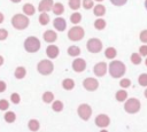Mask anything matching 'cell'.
<instances>
[{
	"label": "cell",
	"instance_id": "cell-1",
	"mask_svg": "<svg viewBox=\"0 0 147 132\" xmlns=\"http://www.w3.org/2000/svg\"><path fill=\"white\" fill-rule=\"evenodd\" d=\"M109 72L114 78H119L125 73V65L121 61H113L109 65Z\"/></svg>",
	"mask_w": 147,
	"mask_h": 132
},
{
	"label": "cell",
	"instance_id": "cell-2",
	"mask_svg": "<svg viewBox=\"0 0 147 132\" xmlns=\"http://www.w3.org/2000/svg\"><path fill=\"white\" fill-rule=\"evenodd\" d=\"M124 109L129 114H136L140 109V101L138 99H133V98L129 99L124 104Z\"/></svg>",
	"mask_w": 147,
	"mask_h": 132
},
{
	"label": "cell",
	"instance_id": "cell-3",
	"mask_svg": "<svg viewBox=\"0 0 147 132\" xmlns=\"http://www.w3.org/2000/svg\"><path fill=\"white\" fill-rule=\"evenodd\" d=\"M24 47H25V49H26L28 52L33 53V52H37V51L40 48V42H39V40H38L37 38L30 37V38H28V39L25 40Z\"/></svg>",
	"mask_w": 147,
	"mask_h": 132
},
{
	"label": "cell",
	"instance_id": "cell-4",
	"mask_svg": "<svg viewBox=\"0 0 147 132\" xmlns=\"http://www.w3.org/2000/svg\"><path fill=\"white\" fill-rule=\"evenodd\" d=\"M102 48V44L99 39L96 38H92L87 41V49L91 52V53H99Z\"/></svg>",
	"mask_w": 147,
	"mask_h": 132
},
{
	"label": "cell",
	"instance_id": "cell-5",
	"mask_svg": "<svg viewBox=\"0 0 147 132\" xmlns=\"http://www.w3.org/2000/svg\"><path fill=\"white\" fill-rule=\"evenodd\" d=\"M28 24H29V21L22 15H16L13 18V25L16 29H24Z\"/></svg>",
	"mask_w": 147,
	"mask_h": 132
},
{
	"label": "cell",
	"instance_id": "cell-6",
	"mask_svg": "<svg viewBox=\"0 0 147 132\" xmlns=\"http://www.w3.org/2000/svg\"><path fill=\"white\" fill-rule=\"evenodd\" d=\"M69 38L71 40H79L84 37V30L79 26H76V28H72L70 31H69Z\"/></svg>",
	"mask_w": 147,
	"mask_h": 132
},
{
	"label": "cell",
	"instance_id": "cell-7",
	"mask_svg": "<svg viewBox=\"0 0 147 132\" xmlns=\"http://www.w3.org/2000/svg\"><path fill=\"white\" fill-rule=\"evenodd\" d=\"M38 70H39V72L42 73V75H48V73H51L52 70H53V64H52L49 61H42V62L39 63Z\"/></svg>",
	"mask_w": 147,
	"mask_h": 132
},
{
	"label": "cell",
	"instance_id": "cell-8",
	"mask_svg": "<svg viewBox=\"0 0 147 132\" xmlns=\"http://www.w3.org/2000/svg\"><path fill=\"white\" fill-rule=\"evenodd\" d=\"M78 114H79V116H80L83 119L87 121V119L90 118V116H91V108H90V106H87V104H82V106L78 108Z\"/></svg>",
	"mask_w": 147,
	"mask_h": 132
},
{
	"label": "cell",
	"instance_id": "cell-9",
	"mask_svg": "<svg viewBox=\"0 0 147 132\" xmlns=\"http://www.w3.org/2000/svg\"><path fill=\"white\" fill-rule=\"evenodd\" d=\"M106 71H107V64L105 62H100L94 67V73L99 77L103 76L106 73Z\"/></svg>",
	"mask_w": 147,
	"mask_h": 132
},
{
	"label": "cell",
	"instance_id": "cell-10",
	"mask_svg": "<svg viewBox=\"0 0 147 132\" xmlns=\"http://www.w3.org/2000/svg\"><path fill=\"white\" fill-rule=\"evenodd\" d=\"M98 85H99L98 81H96L95 79H93V78H87V79L84 81V86H85V88L88 90V91H94V90H96Z\"/></svg>",
	"mask_w": 147,
	"mask_h": 132
},
{
	"label": "cell",
	"instance_id": "cell-11",
	"mask_svg": "<svg viewBox=\"0 0 147 132\" xmlns=\"http://www.w3.org/2000/svg\"><path fill=\"white\" fill-rule=\"evenodd\" d=\"M72 67H74V69H75L77 72H80V71H84V70H85L86 63H85L84 60L77 59V60H75V62L72 63Z\"/></svg>",
	"mask_w": 147,
	"mask_h": 132
},
{
	"label": "cell",
	"instance_id": "cell-12",
	"mask_svg": "<svg viewBox=\"0 0 147 132\" xmlns=\"http://www.w3.org/2000/svg\"><path fill=\"white\" fill-rule=\"evenodd\" d=\"M95 123H96L98 126L105 127V126H107V125L109 124V118H108V116H106V115H99V116L96 117V119H95Z\"/></svg>",
	"mask_w": 147,
	"mask_h": 132
},
{
	"label": "cell",
	"instance_id": "cell-13",
	"mask_svg": "<svg viewBox=\"0 0 147 132\" xmlns=\"http://www.w3.org/2000/svg\"><path fill=\"white\" fill-rule=\"evenodd\" d=\"M54 26L57 29V30H60V31H63L64 29H65V21L63 20V18H61V17H59V18H55L54 20Z\"/></svg>",
	"mask_w": 147,
	"mask_h": 132
},
{
	"label": "cell",
	"instance_id": "cell-14",
	"mask_svg": "<svg viewBox=\"0 0 147 132\" xmlns=\"http://www.w3.org/2000/svg\"><path fill=\"white\" fill-rule=\"evenodd\" d=\"M46 53H47V55L51 57V59H54V57H56L57 56V54H59V48L56 47V46H48L47 47V49H46Z\"/></svg>",
	"mask_w": 147,
	"mask_h": 132
},
{
	"label": "cell",
	"instance_id": "cell-15",
	"mask_svg": "<svg viewBox=\"0 0 147 132\" xmlns=\"http://www.w3.org/2000/svg\"><path fill=\"white\" fill-rule=\"evenodd\" d=\"M44 39H45L46 41L52 42V41H54V40L56 39V33L53 32V31H47V32L44 33Z\"/></svg>",
	"mask_w": 147,
	"mask_h": 132
},
{
	"label": "cell",
	"instance_id": "cell-16",
	"mask_svg": "<svg viewBox=\"0 0 147 132\" xmlns=\"http://www.w3.org/2000/svg\"><path fill=\"white\" fill-rule=\"evenodd\" d=\"M52 7V1L51 0H44L40 2V6H39V10H49Z\"/></svg>",
	"mask_w": 147,
	"mask_h": 132
},
{
	"label": "cell",
	"instance_id": "cell-17",
	"mask_svg": "<svg viewBox=\"0 0 147 132\" xmlns=\"http://www.w3.org/2000/svg\"><path fill=\"white\" fill-rule=\"evenodd\" d=\"M126 96H127V93H126V91H124V90H121V91H118V92L116 93V100L119 101V102L124 101V100L126 99Z\"/></svg>",
	"mask_w": 147,
	"mask_h": 132
},
{
	"label": "cell",
	"instance_id": "cell-18",
	"mask_svg": "<svg viewBox=\"0 0 147 132\" xmlns=\"http://www.w3.org/2000/svg\"><path fill=\"white\" fill-rule=\"evenodd\" d=\"M105 13H106V8L102 5H98L94 8V15H96V16H102Z\"/></svg>",
	"mask_w": 147,
	"mask_h": 132
},
{
	"label": "cell",
	"instance_id": "cell-19",
	"mask_svg": "<svg viewBox=\"0 0 147 132\" xmlns=\"http://www.w3.org/2000/svg\"><path fill=\"white\" fill-rule=\"evenodd\" d=\"M106 57H108V59H114L115 56H116V49L115 48H113V47H109V48H107L106 49Z\"/></svg>",
	"mask_w": 147,
	"mask_h": 132
},
{
	"label": "cell",
	"instance_id": "cell-20",
	"mask_svg": "<svg viewBox=\"0 0 147 132\" xmlns=\"http://www.w3.org/2000/svg\"><path fill=\"white\" fill-rule=\"evenodd\" d=\"M131 62L133 64H140L141 63V55L140 54H137V53H133L131 55Z\"/></svg>",
	"mask_w": 147,
	"mask_h": 132
},
{
	"label": "cell",
	"instance_id": "cell-21",
	"mask_svg": "<svg viewBox=\"0 0 147 132\" xmlns=\"http://www.w3.org/2000/svg\"><path fill=\"white\" fill-rule=\"evenodd\" d=\"M68 53H69V55H71V56H76V55H78V54L80 53V51H79V48H78L77 46H71V47H69Z\"/></svg>",
	"mask_w": 147,
	"mask_h": 132
},
{
	"label": "cell",
	"instance_id": "cell-22",
	"mask_svg": "<svg viewBox=\"0 0 147 132\" xmlns=\"http://www.w3.org/2000/svg\"><path fill=\"white\" fill-rule=\"evenodd\" d=\"M138 81H139V85L147 86V73H141L138 78Z\"/></svg>",
	"mask_w": 147,
	"mask_h": 132
},
{
	"label": "cell",
	"instance_id": "cell-23",
	"mask_svg": "<svg viewBox=\"0 0 147 132\" xmlns=\"http://www.w3.org/2000/svg\"><path fill=\"white\" fill-rule=\"evenodd\" d=\"M62 85H63V87H64L65 90H71L75 84H74V81H72L71 79H65V80H63Z\"/></svg>",
	"mask_w": 147,
	"mask_h": 132
},
{
	"label": "cell",
	"instance_id": "cell-24",
	"mask_svg": "<svg viewBox=\"0 0 147 132\" xmlns=\"http://www.w3.org/2000/svg\"><path fill=\"white\" fill-rule=\"evenodd\" d=\"M94 26L98 29V30H102L105 26H106V22L103 20H96L95 23H94Z\"/></svg>",
	"mask_w": 147,
	"mask_h": 132
},
{
	"label": "cell",
	"instance_id": "cell-25",
	"mask_svg": "<svg viewBox=\"0 0 147 132\" xmlns=\"http://www.w3.org/2000/svg\"><path fill=\"white\" fill-rule=\"evenodd\" d=\"M69 6L72 9H77V8H79L80 2H79V0H69Z\"/></svg>",
	"mask_w": 147,
	"mask_h": 132
},
{
	"label": "cell",
	"instance_id": "cell-26",
	"mask_svg": "<svg viewBox=\"0 0 147 132\" xmlns=\"http://www.w3.org/2000/svg\"><path fill=\"white\" fill-rule=\"evenodd\" d=\"M25 75V70H24V68H17V70L15 71V76H16V78H22L23 76Z\"/></svg>",
	"mask_w": 147,
	"mask_h": 132
},
{
	"label": "cell",
	"instance_id": "cell-27",
	"mask_svg": "<svg viewBox=\"0 0 147 132\" xmlns=\"http://www.w3.org/2000/svg\"><path fill=\"white\" fill-rule=\"evenodd\" d=\"M42 99H44L45 102H51V101L53 100V94H52L51 92H46V93H44Z\"/></svg>",
	"mask_w": 147,
	"mask_h": 132
},
{
	"label": "cell",
	"instance_id": "cell-28",
	"mask_svg": "<svg viewBox=\"0 0 147 132\" xmlns=\"http://www.w3.org/2000/svg\"><path fill=\"white\" fill-rule=\"evenodd\" d=\"M23 10H24L26 14H29V15H32L33 11H34V9H33V7H32L31 5H25L24 8H23Z\"/></svg>",
	"mask_w": 147,
	"mask_h": 132
},
{
	"label": "cell",
	"instance_id": "cell-29",
	"mask_svg": "<svg viewBox=\"0 0 147 132\" xmlns=\"http://www.w3.org/2000/svg\"><path fill=\"white\" fill-rule=\"evenodd\" d=\"M119 85H121V87H129L130 85H131V80L130 79H126V78H124V79H122L121 80V83H119Z\"/></svg>",
	"mask_w": 147,
	"mask_h": 132
},
{
	"label": "cell",
	"instance_id": "cell-30",
	"mask_svg": "<svg viewBox=\"0 0 147 132\" xmlns=\"http://www.w3.org/2000/svg\"><path fill=\"white\" fill-rule=\"evenodd\" d=\"M29 127H30L31 130H33V131H36V130H38V127H39V123H38L37 121H30V124H29Z\"/></svg>",
	"mask_w": 147,
	"mask_h": 132
},
{
	"label": "cell",
	"instance_id": "cell-31",
	"mask_svg": "<svg viewBox=\"0 0 147 132\" xmlns=\"http://www.w3.org/2000/svg\"><path fill=\"white\" fill-rule=\"evenodd\" d=\"M5 119H6L7 122H14V119H15L14 112H7V114L5 115Z\"/></svg>",
	"mask_w": 147,
	"mask_h": 132
},
{
	"label": "cell",
	"instance_id": "cell-32",
	"mask_svg": "<svg viewBox=\"0 0 147 132\" xmlns=\"http://www.w3.org/2000/svg\"><path fill=\"white\" fill-rule=\"evenodd\" d=\"M53 10H54V13H55V14H61V13H62V10H63V7H62V5H61V3H56V5H55V7L53 8Z\"/></svg>",
	"mask_w": 147,
	"mask_h": 132
},
{
	"label": "cell",
	"instance_id": "cell-33",
	"mask_svg": "<svg viewBox=\"0 0 147 132\" xmlns=\"http://www.w3.org/2000/svg\"><path fill=\"white\" fill-rule=\"evenodd\" d=\"M48 21H49V17H48V15H46V14H42V15L40 16V23H41L42 25L47 24V23H48Z\"/></svg>",
	"mask_w": 147,
	"mask_h": 132
},
{
	"label": "cell",
	"instance_id": "cell-34",
	"mask_svg": "<svg viewBox=\"0 0 147 132\" xmlns=\"http://www.w3.org/2000/svg\"><path fill=\"white\" fill-rule=\"evenodd\" d=\"M140 40L145 44H147V30H144L140 32Z\"/></svg>",
	"mask_w": 147,
	"mask_h": 132
},
{
	"label": "cell",
	"instance_id": "cell-35",
	"mask_svg": "<svg viewBox=\"0 0 147 132\" xmlns=\"http://www.w3.org/2000/svg\"><path fill=\"white\" fill-rule=\"evenodd\" d=\"M83 6H84V8L90 9V8H92V6H93V1H92V0H84V1H83Z\"/></svg>",
	"mask_w": 147,
	"mask_h": 132
},
{
	"label": "cell",
	"instance_id": "cell-36",
	"mask_svg": "<svg viewBox=\"0 0 147 132\" xmlns=\"http://www.w3.org/2000/svg\"><path fill=\"white\" fill-rule=\"evenodd\" d=\"M53 109H54V110H56V111L62 110V103H61L60 101H56V102L53 104Z\"/></svg>",
	"mask_w": 147,
	"mask_h": 132
},
{
	"label": "cell",
	"instance_id": "cell-37",
	"mask_svg": "<svg viewBox=\"0 0 147 132\" xmlns=\"http://www.w3.org/2000/svg\"><path fill=\"white\" fill-rule=\"evenodd\" d=\"M139 52H140V55L142 56H147V45H144L139 48Z\"/></svg>",
	"mask_w": 147,
	"mask_h": 132
},
{
	"label": "cell",
	"instance_id": "cell-38",
	"mask_svg": "<svg viewBox=\"0 0 147 132\" xmlns=\"http://www.w3.org/2000/svg\"><path fill=\"white\" fill-rule=\"evenodd\" d=\"M79 20H80V14H78V13H76L71 16V22H74V23L79 22Z\"/></svg>",
	"mask_w": 147,
	"mask_h": 132
},
{
	"label": "cell",
	"instance_id": "cell-39",
	"mask_svg": "<svg viewBox=\"0 0 147 132\" xmlns=\"http://www.w3.org/2000/svg\"><path fill=\"white\" fill-rule=\"evenodd\" d=\"M115 6H123L127 0H110Z\"/></svg>",
	"mask_w": 147,
	"mask_h": 132
},
{
	"label": "cell",
	"instance_id": "cell-40",
	"mask_svg": "<svg viewBox=\"0 0 147 132\" xmlns=\"http://www.w3.org/2000/svg\"><path fill=\"white\" fill-rule=\"evenodd\" d=\"M8 108V102L6 101V100H1L0 101V109L1 110H5V109H7Z\"/></svg>",
	"mask_w": 147,
	"mask_h": 132
},
{
	"label": "cell",
	"instance_id": "cell-41",
	"mask_svg": "<svg viewBox=\"0 0 147 132\" xmlns=\"http://www.w3.org/2000/svg\"><path fill=\"white\" fill-rule=\"evenodd\" d=\"M11 101H13L14 103H18V102H20V95L16 94V93H14V94L11 95Z\"/></svg>",
	"mask_w": 147,
	"mask_h": 132
},
{
	"label": "cell",
	"instance_id": "cell-42",
	"mask_svg": "<svg viewBox=\"0 0 147 132\" xmlns=\"http://www.w3.org/2000/svg\"><path fill=\"white\" fill-rule=\"evenodd\" d=\"M7 37V31L6 30H0V39H5Z\"/></svg>",
	"mask_w": 147,
	"mask_h": 132
},
{
	"label": "cell",
	"instance_id": "cell-43",
	"mask_svg": "<svg viewBox=\"0 0 147 132\" xmlns=\"http://www.w3.org/2000/svg\"><path fill=\"white\" fill-rule=\"evenodd\" d=\"M6 90V84L3 81H0V92H3Z\"/></svg>",
	"mask_w": 147,
	"mask_h": 132
},
{
	"label": "cell",
	"instance_id": "cell-44",
	"mask_svg": "<svg viewBox=\"0 0 147 132\" xmlns=\"http://www.w3.org/2000/svg\"><path fill=\"white\" fill-rule=\"evenodd\" d=\"M2 21H3V15H2L1 13H0V23H1Z\"/></svg>",
	"mask_w": 147,
	"mask_h": 132
},
{
	"label": "cell",
	"instance_id": "cell-45",
	"mask_svg": "<svg viewBox=\"0 0 147 132\" xmlns=\"http://www.w3.org/2000/svg\"><path fill=\"white\" fill-rule=\"evenodd\" d=\"M2 63H3V59H2V57H1V56H0V65H1V64H2Z\"/></svg>",
	"mask_w": 147,
	"mask_h": 132
},
{
	"label": "cell",
	"instance_id": "cell-46",
	"mask_svg": "<svg viewBox=\"0 0 147 132\" xmlns=\"http://www.w3.org/2000/svg\"><path fill=\"white\" fill-rule=\"evenodd\" d=\"M145 96L147 98V88H146V91H145Z\"/></svg>",
	"mask_w": 147,
	"mask_h": 132
},
{
	"label": "cell",
	"instance_id": "cell-47",
	"mask_svg": "<svg viewBox=\"0 0 147 132\" xmlns=\"http://www.w3.org/2000/svg\"><path fill=\"white\" fill-rule=\"evenodd\" d=\"M145 7H146V9H147V0L145 1Z\"/></svg>",
	"mask_w": 147,
	"mask_h": 132
},
{
	"label": "cell",
	"instance_id": "cell-48",
	"mask_svg": "<svg viewBox=\"0 0 147 132\" xmlns=\"http://www.w3.org/2000/svg\"><path fill=\"white\" fill-rule=\"evenodd\" d=\"M11 1H14V2H18V1H21V0H11Z\"/></svg>",
	"mask_w": 147,
	"mask_h": 132
},
{
	"label": "cell",
	"instance_id": "cell-49",
	"mask_svg": "<svg viewBox=\"0 0 147 132\" xmlns=\"http://www.w3.org/2000/svg\"><path fill=\"white\" fill-rule=\"evenodd\" d=\"M145 63H146V65H147V59H146V60H145Z\"/></svg>",
	"mask_w": 147,
	"mask_h": 132
},
{
	"label": "cell",
	"instance_id": "cell-50",
	"mask_svg": "<svg viewBox=\"0 0 147 132\" xmlns=\"http://www.w3.org/2000/svg\"><path fill=\"white\" fill-rule=\"evenodd\" d=\"M96 1H102V0H96Z\"/></svg>",
	"mask_w": 147,
	"mask_h": 132
}]
</instances>
